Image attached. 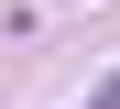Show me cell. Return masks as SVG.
Returning a JSON list of instances; mask_svg holds the SVG:
<instances>
[{
	"instance_id": "6da1fadb",
	"label": "cell",
	"mask_w": 120,
	"mask_h": 109,
	"mask_svg": "<svg viewBox=\"0 0 120 109\" xmlns=\"http://www.w3.org/2000/svg\"><path fill=\"white\" fill-rule=\"evenodd\" d=\"M87 109H120V76H109V87H98V98H87Z\"/></svg>"
}]
</instances>
